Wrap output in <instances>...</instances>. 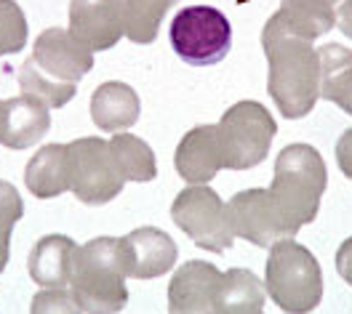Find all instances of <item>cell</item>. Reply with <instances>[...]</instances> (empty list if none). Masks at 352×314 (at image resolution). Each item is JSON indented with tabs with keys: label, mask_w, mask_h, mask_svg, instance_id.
Instances as JSON below:
<instances>
[{
	"label": "cell",
	"mask_w": 352,
	"mask_h": 314,
	"mask_svg": "<svg viewBox=\"0 0 352 314\" xmlns=\"http://www.w3.org/2000/svg\"><path fill=\"white\" fill-rule=\"evenodd\" d=\"M262 48L270 62L267 90L288 120L312 112L320 99V59L312 40L291 35L280 16L272 14L262 29Z\"/></svg>",
	"instance_id": "6da1fadb"
},
{
	"label": "cell",
	"mask_w": 352,
	"mask_h": 314,
	"mask_svg": "<svg viewBox=\"0 0 352 314\" xmlns=\"http://www.w3.org/2000/svg\"><path fill=\"white\" fill-rule=\"evenodd\" d=\"M326 186H329L326 160L315 147L288 144L278 155L272 186L267 192L288 234H296L305 224L315 221Z\"/></svg>",
	"instance_id": "7a4b0ae2"
},
{
	"label": "cell",
	"mask_w": 352,
	"mask_h": 314,
	"mask_svg": "<svg viewBox=\"0 0 352 314\" xmlns=\"http://www.w3.org/2000/svg\"><path fill=\"white\" fill-rule=\"evenodd\" d=\"M69 291L78 312H120L129 301L126 271L118 253V237H96L78 247Z\"/></svg>",
	"instance_id": "3957f363"
},
{
	"label": "cell",
	"mask_w": 352,
	"mask_h": 314,
	"mask_svg": "<svg viewBox=\"0 0 352 314\" xmlns=\"http://www.w3.org/2000/svg\"><path fill=\"white\" fill-rule=\"evenodd\" d=\"M264 288L283 312H312L323 298V271L309 247L283 237L270 245Z\"/></svg>",
	"instance_id": "277c9868"
},
{
	"label": "cell",
	"mask_w": 352,
	"mask_h": 314,
	"mask_svg": "<svg viewBox=\"0 0 352 314\" xmlns=\"http://www.w3.org/2000/svg\"><path fill=\"white\" fill-rule=\"evenodd\" d=\"M278 134L275 117L259 101L243 99L221 114L217 125L221 162L230 171H248L259 165Z\"/></svg>",
	"instance_id": "5b68a950"
},
{
	"label": "cell",
	"mask_w": 352,
	"mask_h": 314,
	"mask_svg": "<svg viewBox=\"0 0 352 314\" xmlns=\"http://www.w3.org/2000/svg\"><path fill=\"white\" fill-rule=\"evenodd\" d=\"M232 27L214 5L182 8L171 22V48L184 64L211 67L230 53Z\"/></svg>",
	"instance_id": "8992f818"
},
{
	"label": "cell",
	"mask_w": 352,
	"mask_h": 314,
	"mask_svg": "<svg viewBox=\"0 0 352 314\" xmlns=\"http://www.w3.org/2000/svg\"><path fill=\"white\" fill-rule=\"evenodd\" d=\"M171 219L203 250L221 253L235 243V232L227 216V202H221L219 192H214L206 184H190L176 195L171 205Z\"/></svg>",
	"instance_id": "52a82bcc"
},
{
	"label": "cell",
	"mask_w": 352,
	"mask_h": 314,
	"mask_svg": "<svg viewBox=\"0 0 352 314\" xmlns=\"http://www.w3.org/2000/svg\"><path fill=\"white\" fill-rule=\"evenodd\" d=\"M72 152V192L86 205H104L123 192V173L112 157L110 141L99 136L75 138Z\"/></svg>",
	"instance_id": "ba28073f"
},
{
	"label": "cell",
	"mask_w": 352,
	"mask_h": 314,
	"mask_svg": "<svg viewBox=\"0 0 352 314\" xmlns=\"http://www.w3.org/2000/svg\"><path fill=\"white\" fill-rule=\"evenodd\" d=\"M118 253L126 277L133 280H155L176 267L179 247L163 229L139 226L126 237H118Z\"/></svg>",
	"instance_id": "9c48e42d"
},
{
	"label": "cell",
	"mask_w": 352,
	"mask_h": 314,
	"mask_svg": "<svg viewBox=\"0 0 352 314\" xmlns=\"http://www.w3.org/2000/svg\"><path fill=\"white\" fill-rule=\"evenodd\" d=\"M227 216L235 237H243L259 247H270L275 240L291 237L280 221L267 189H245L227 202Z\"/></svg>",
	"instance_id": "30bf717a"
},
{
	"label": "cell",
	"mask_w": 352,
	"mask_h": 314,
	"mask_svg": "<svg viewBox=\"0 0 352 314\" xmlns=\"http://www.w3.org/2000/svg\"><path fill=\"white\" fill-rule=\"evenodd\" d=\"M69 32L88 51H110L126 35L123 0H69Z\"/></svg>",
	"instance_id": "8fae6325"
},
{
	"label": "cell",
	"mask_w": 352,
	"mask_h": 314,
	"mask_svg": "<svg viewBox=\"0 0 352 314\" xmlns=\"http://www.w3.org/2000/svg\"><path fill=\"white\" fill-rule=\"evenodd\" d=\"M32 62L62 83H78L94 69V51L72 38L69 29L51 27L38 35L32 45Z\"/></svg>",
	"instance_id": "7c38bea8"
},
{
	"label": "cell",
	"mask_w": 352,
	"mask_h": 314,
	"mask_svg": "<svg viewBox=\"0 0 352 314\" xmlns=\"http://www.w3.org/2000/svg\"><path fill=\"white\" fill-rule=\"evenodd\" d=\"M221 271L208 261L182 264L168 282V312L174 314H214Z\"/></svg>",
	"instance_id": "4fadbf2b"
},
{
	"label": "cell",
	"mask_w": 352,
	"mask_h": 314,
	"mask_svg": "<svg viewBox=\"0 0 352 314\" xmlns=\"http://www.w3.org/2000/svg\"><path fill=\"white\" fill-rule=\"evenodd\" d=\"M51 128V114L43 101L32 96H14L3 101L0 114V144L6 149L35 147Z\"/></svg>",
	"instance_id": "5bb4252c"
},
{
	"label": "cell",
	"mask_w": 352,
	"mask_h": 314,
	"mask_svg": "<svg viewBox=\"0 0 352 314\" xmlns=\"http://www.w3.org/2000/svg\"><path fill=\"white\" fill-rule=\"evenodd\" d=\"M176 173L187 184H206L211 181L221 168V149L217 138V125H200L190 128L182 136L174 155Z\"/></svg>",
	"instance_id": "9a60e30c"
},
{
	"label": "cell",
	"mask_w": 352,
	"mask_h": 314,
	"mask_svg": "<svg viewBox=\"0 0 352 314\" xmlns=\"http://www.w3.org/2000/svg\"><path fill=\"white\" fill-rule=\"evenodd\" d=\"M27 192L48 200L72 189V152L69 144H45L24 168Z\"/></svg>",
	"instance_id": "2e32d148"
},
{
	"label": "cell",
	"mask_w": 352,
	"mask_h": 314,
	"mask_svg": "<svg viewBox=\"0 0 352 314\" xmlns=\"http://www.w3.org/2000/svg\"><path fill=\"white\" fill-rule=\"evenodd\" d=\"M78 247L80 245H75V240H69L67 234L41 237L30 253V277L41 288H67L72 282Z\"/></svg>",
	"instance_id": "e0dca14e"
},
{
	"label": "cell",
	"mask_w": 352,
	"mask_h": 314,
	"mask_svg": "<svg viewBox=\"0 0 352 314\" xmlns=\"http://www.w3.org/2000/svg\"><path fill=\"white\" fill-rule=\"evenodd\" d=\"M142 104H139V93L126 86V83H102L91 96V120L96 128L102 131H126L139 120Z\"/></svg>",
	"instance_id": "ac0fdd59"
},
{
	"label": "cell",
	"mask_w": 352,
	"mask_h": 314,
	"mask_svg": "<svg viewBox=\"0 0 352 314\" xmlns=\"http://www.w3.org/2000/svg\"><path fill=\"white\" fill-rule=\"evenodd\" d=\"M267 304V288L251 269H230L221 274L214 309L221 314H259Z\"/></svg>",
	"instance_id": "d6986e66"
},
{
	"label": "cell",
	"mask_w": 352,
	"mask_h": 314,
	"mask_svg": "<svg viewBox=\"0 0 352 314\" xmlns=\"http://www.w3.org/2000/svg\"><path fill=\"white\" fill-rule=\"evenodd\" d=\"M320 59V96L352 114V51L339 43L318 48Z\"/></svg>",
	"instance_id": "ffe728a7"
},
{
	"label": "cell",
	"mask_w": 352,
	"mask_h": 314,
	"mask_svg": "<svg viewBox=\"0 0 352 314\" xmlns=\"http://www.w3.org/2000/svg\"><path fill=\"white\" fill-rule=\"evenodd\" d=\"M291 35L315 40L336 27V11L331 0H283L275 11Z\"/></svg>",
	"instance_id": "44dd1931"
},
{
	"label": "cell",
	"mask_w": 352,
	"mask_h": 314,
	"mask_svg": "<svg viewBox=\"0 0 352 314\" xmlns=\"http://www.w3.org/2000/svg\"><path fill=\"white\" fill-rule=\"evenodd\" d=\"M112 157L123 173L126 181H153L157 176V162H155V152L144 138L133 134H115L110 141Z\"/></svg>",
	"instance_id": "7402d4cb"
},
{
	"label": "cell",
	"mask_w": 352,
	"mask_h": 314,
	"mask_svg": "<svg viewBox=\"0 0 352 314\" xmlns=\"http://www.w3.org/2000/svg\"><path fill=\"white\" fill-rule=\"evenodd\" d=\"M176 0H123V27L131 43L150 45L157 38L160 22Z\"/></svg>",
	"instance_id": "603a6c76"
},
{
	"label": "cell",
	"mask_w": 352,
	"mask_h": 314,
	"mask_svg": "<svg viewBox=\"0 0 352 314\" xmlns=\"http://www.w3.org/2000/svg\"><path fill=\"white\" fill-rule=\"evenodd\" d=\"M16 83L22 88L24 96H32L38 101H43L45 107H65L67 101L78 93L75 83H62V80H54L51 75H45L43 69L32 62V56L19 64L16 69Z\"/></svg>",
	"instance_id": "cb8c5ba5"
},
{
	"label": "cell",
	"mask_w": 352,
	"mask_h": 314,
	"mask_svg": "<svg viewBox=\"0 0 352 314\" xmlns=\"http://www.w3.org/2000/svg\"><path fill=\"white\" fill-rule=\"evenodd\" d=\"M27 16L16 0H0V56L19 53L27 45Z\"/></svg>",
	"instance_id": "d4e9b609"
},
{
	"label": "cell",
	"mask_w": 352,
	"mask_h": 314,
	"mask_svg": "<svg viewBox=\"0 0 352 314\" xmlns=\"http://www.w3.org/2000/svg\"><path fill=\"white\" fill-rule=\"evenodd\" d=\"M32 312H78V304H75V295L67 288H45L32 298Z\"/></svg>",
	"instance_id": "484cf974"
},
{
	"label": "cell",
	"mask_w": 352,
	"mask_h": 314,
	"mask_svg": "<svg viewBox=\"0 0 352 314\" xmlns=\"http://www.w3.org/2000/svg\"><path fill=\"white\" fill-rule=\"evenodd\" d=\"M24 216V202L22 195L16 192L14 184L0 179V224L14 229V224Z\"/></svg>",
	"instance_id": "4316f807"
},
{
	"label": "cell",
	"mask_w": 352,
	"mask_h": 314,
	"mask_svg": "<svg viewBox=\"0 0 352 314\" xmlns=\"http://www.w3.org/2000/svg\"><path fill=\"white\" fill-rule=\"evenodd\" d=\"M336 162H339L342 173L352 179V128H347L336 141Z\"/></svg>",
	"instance_id": "83f0119b"
},
{
	"label": "cell",
	"mask_w": 352,
	"mask_h": 314,
	"mask_svg": "<svg viewBox=\"0 0 352 314\" xmlns=\"http://www.w3.org/2000/svg\"><path fill=\"white\" fill-rule=\"evenodd\" d=\"M336 271L347 285H352V237H347L336 250Z\"/></svg>",
	"instance_id": "f1b7e54d"
},
{
	"label": "cell",
	"mask_w": 352,
	"mask_h": 314,
	"mask_svg": "<svg viewBox=\"0 0 352 314\" xmlns=\"http://www.w3.org/2000/svg\"><path fill=\"white\" fill-rule=\"evenodd\" d=\"M336 27L352 40V0H342L336 11Z\"/></svg>",
	"instance_id": "f546056e"
},
{
	"label": "cell",
	"mask_w": 352,
	"mask_h": 314,
	"mask_svg": "<svg viewBox=\"0 0 352 314\" xmlns=\"http://www.w3.org/2000/svg\"><path fill=\"white\" fill-rule=\"evenodd\" d=\"M8 256H11V229L0 224V274L8 264Z\"/></svg>",
	"instance_id": "4dcf8cb0"
},
{
	"label": "cell",
	"mask_w": 352,
	"mask_h": 314,
	"mask_svg": "<svg viewBox=\"0 0 352 314\" xmlns=\"http://www.w3.org/2000/svg\"><path fill=\"white\" fill-rule=\"evenodd\" d=\"M0 114H3V101H0Z\"/></svg>",
	"instance_id": "1f68e13d"
},
{
	"label": "cell",
	"mask_w": 352,
	"mask_h": 314,
	"mask_svg": "<svg viewBox=\"0 0 352 314\" xmlns=\"http://www.w3.org/2000/svg\"><path fill=\"white\" fill-rule=\"evenodd\" d=\"M331 3H336V0H331Z\"/></svg>",
	"instance_id": "d6a6232c"
}]
</instances>
